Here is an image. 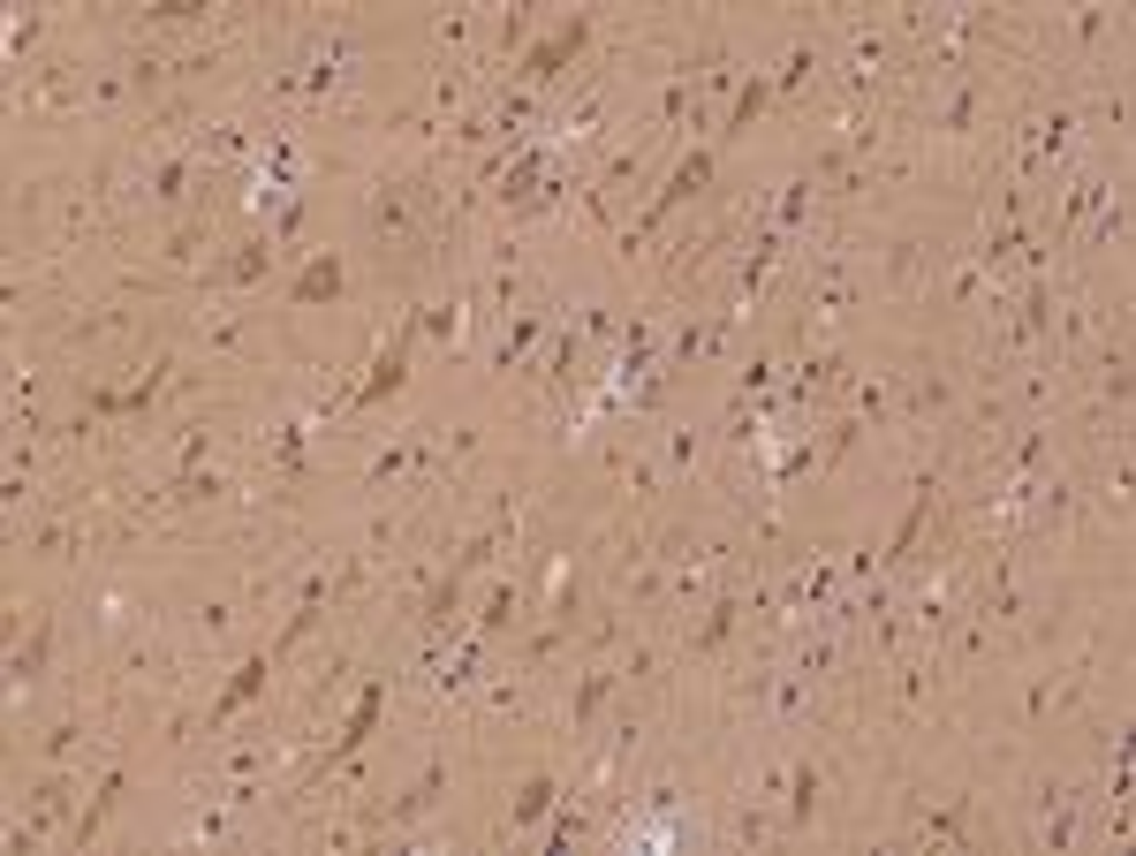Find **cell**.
<instances>
[{
  "mask_svg": "<svg viewBox=\"0 0 1136 856\" xmlns=\"http://www.w3.org/2000/svg\"><path fill=\"white\" fill-rule=\"evenodd\" d=\"M963 812H969V796H947V804L932 812L925 834H932V842H963Z\"/></svg>",
  "mask_w": 1136,
  "mask_h": 856,
  "instance_id": "18",
  "label": "cell"
},
{
  "mask_svg": "<svg viewBox=\"0 0 1136 856\" xmlns=\"http://www.w3.org/2000/svg\"><path fill=\"white\" fill-rule=\"evenodd\" d=\"M265 667H273V659H265V652H251V659H243V667H235V683L220 689V705H212V728H220V721H228V713H243V705H251L258 689H265Z\"/></svg>",
  "mask_w": 1136,
  "mask_h": 856,
  "instance_id": "8",
  "label": "cell"
},
{
  "mask_svg": "<svg viewBox=\"0 0 1136 856\" xmlns=\"http://www.w3.org/2000/svg\"><path fill=\"white\" fill-rule=\"evenodd\" d=\"M114 804H122V773H107V781H99V796H91V812L77 818V842H91V834L107 826V812H114Z\"/></svg>",
  "mask_w": 1136,
  "mask_h": 856,
  "instance_id": "11",
  "label": "cell"
},
{
  "mask_svg": "<svg viewBox=\"0 0 1136 856\" xmlns=\"http://www.w3.org/2000/svg\"><path fill=\"white\" fill-rule=\"evenodd\" d=\"M182 190H190V160H160L152 168V205H182Z\"/></svg>",
  "mask_w": 1136,
  "mask_h": 856,
  "instance_id": "13",
  "label": "cell"
},
{
  "mask_svg": "<svg viewBox=\"0 0 1136 856\" xmlns=\"http://www.w3.org/2000/svg\"><path fill=\"white\" fill-rule=\"evenodd\" d=\"M198 251H205V220H190V228H174V235H168V258H174V265H190Z\"/></svg>",
  "mask_w": 1136,
  "mask_h": 856,
  "instance_id": "20",
  "label": "cell"
},
{
  "mask_svg": "<svg viewBox=\"0 0 1136 856\" xmlns=\"http://www.w3.org/2000/svg\"><path fill=\"white\" fill-rule=\"evenodd\" d=\"M553 796H561V781H553V773H531V781L515 788V812L507 818H515V826H539V818L553 812Z\"/></svg>",
  "mask_w": 1136,
  "mask_h": 856,
  "instance_id": "9",
  "label": "cell"
},
{
  "mask_svg": "<svg viewBox=\"0 0 1136 856\" xmlns=\"http://www.w3.org/2000/svg\"><path fill=\"white\" fill-rule=\"evenodd\" d=\"M584 39H591V16H569L553 39H539L531 53H523V69H515V77H523V84H553V77H561V69L584 53Z\"/></svg>",
  "mask_w": 1136,
  "mask_h": 856,
  "instance_id": "1",
  "label": "cell"
},
{
  "mask_svg": "<svg viewBox=\"0 0 1136 856\" xmlns=\"http://www.w3.org/2000/svg\"><path fill=\"white\" fill-rule=\"evenodd\" d=\"M515 606H523V600H515V584H501V592H485V614H477V630H485V637H501V630H515Z\"/></svg>",
  "mask_w": 1136,
  "mask_h": 856,
  "instance_id": "14",
  "label": "cell"
},
{
  "mask_svg": "<svg viewBox=\"0 0 1136 856\" xmlns=\"http://www.w3.org/2000/svg\"><path fill=\"white\" fill-rule=\"evenodd\" d=\"M46 644H53V630L39 622V630H31V644H23V652L8 659V675H16V689H23V683H39V667H46Z\"/></svg>",
  "mask_w": 1136,
  "mask_h": 856,
  "instance_id": "12",
  "label": "cell"
},
{
  "mask_svg": "<svg viewBox=\"0 0 1136 856\" xmlns=\"http://www.w3.org/2000/svg\"><path fill=\"white\" fill-rule=\"evenodd\" d=\"M220 493H228V485H220V477H198V471H190V477H182V501H220Z\"/></svg>",
  "mask_w": 1136,
  "mask_h": 856,
  "instance_id": "23",
  "label": "cell"
},
{
  "mask_svg": "<svg viewBox=\"0 0 1136 856\" xmlns=\"http://www.w3.org/2000/svg\"><path fill=\"white\" fill-rule=\"evenodd\" d=\"M606 689H614V667H591L584 689H576V705H569V728H591V713L606 705Z\"/></svg>",
  "mask_w": 1136,
  "mask_h": 856,
  "instance_id": "10",
  "label": "cell"
},
{
  "mask_svg": "<svg viewBox=\"0 0 1136 856\" xmlns=\"http://www.w3.org/2000/svg\"><path fill=\"white\" fill-rule=\"evenodd\" d=\"M265 273H273V235H251V243H235V258L205 265L212 289H251V281H265Z\"/></svg>",
  "mask_w": 1136,
  "mask_h": 856,
  "instance_id": "4",
  "label": "cell"
},
{
  "mask_svg": "<svg viewBox=\"0 0 1136 856\" xmlns=\"http://www.w3.org/2000/svg\"><path fill=\"white\" fill-rule=\"evenodd\" d=\"M334 296H341V251H319L289 281V303H334Z\"/></svg>",
  "mask_w": 1136,
  "mask_h": 856,
  "instance_id": "5",
  "label": "cell"
},
{
  "mask_svg": "<svg viewBox=\"0 0 1136 856\" xmlns=\"http://www.w3.org/2000/svg\"><path fill=\"white\" fill-rule=\"evenodd\" d=\"M410 334H418V319H410V326L394 334V349H386V356L372 364V380H364V386H349V402H356V410H372V402H386L394 386L410 380Z\"/></svg>",
  "mask_w": 1136,
  "mask_h": 856,
  "instance_id": "3",
  "label": "cell"
},
{
  "mask_svg": "<svg viewBox=\"0 0 1136 856\" xmlns=\"http://www.w3.org/2000/svg\"><path fill=\"white\" fill-rule=\"evenodd\" d=\"M379 713H386V683H364V697H356V713H349V728H341L334 743H326V758L311 766V781H319V773H334L341 758H349V751H364V735L379 728Z\"/></svg>",
  "mask_w": 1136,
  "mask_h": 856,
  "instance_id": "2",
  "label": "cell"
},
{
  "mask_svg": "<svg viewBox=\"0 0 1136 856\" xmlns=\"http://www.w3.org/2000/svg\"><path fill=\"white\" fill-rule=\"evenodd\" d=\"M811 69H818V61H811V46H796V53H788V61L773 69V91H796L803 77H811Z\"/></svg>",
  "mask_w": 1136,
  "mask_h": 856,
  "instance_id": "21",
  "label": "cell"
},
{
  "mask_svg": "<svg viewBox=\"0 0 1136 856\" xmlns=\"http://www.w3.org/2000/svg\"><path fill=\"white\" fill-rule=\"evenodd\" d=\"M735 614H743V606H735V600H720L713 614H705V630L690 637V652H713V644H727V637H735Z\"/></svg>",
  "mask_w": 1136,
  "mask_h": 856,
  "instance_id": "16",
  "label": "cell"
},
{
  "mask_svg": "<svg viewBox=\"0 0 1136 856\" xmlns=\"http://www.w3.org/2000/svg\"><path fill=\"white\" fill-rule=\"evenodd\" d=\"M818 812V766H796V796H788V818Z\"/></svg>",
  "mask_w": 1136,
  "mask_h": 856,
  "instance_id": "19",
  "label": "cell"
},
{
  "mask_svg": "<svg viewBox=\"0 0 1136 856\" xmlns=\"http://www.w3.org/2000/svg\"><path fill=\"white\" fill-rule=\"evenodd\" d=\"M410 182H379L372 190V235H410Z\"/></svg>",
  "mask_w": 1136,
  "mask_h": 856,
  "instance_id": "7",
  "label": "cell"
},
{
  "mask_svg": "<svg viewBox=\"0 0 1136 856\" xmlns=\"http://www.w3.org/2000/svg\"><path fill=\"white\" fill-rule=\"evenodd\" d=\"M440 788H448V758H432V766H424L418 781H410V788H402V796L386 804V826H402V818L432 812V804H440Z\"/></svg>",
  "mask_w": 1136,
  "mask_h": 856,
  "instance_id": "6",
  "label": "cell"
},
{
  "mask_svg": "<svg viewBox=\"0 0 1136 856\" xmlns=\"http://www.w3.org/2000/svg\"><path fill=\"white\" fill-rule=\"evenodd\" d=\"M418 326H424V334H440V342H455V326H463V311H455V303H440V311H424Z\"/></svg>",
  "mask_w": 1136,
  "mask_h": 856,
  "instance_id": "22",
  "label": "cell"
},
{
  "mask_svg": "<svg viewBox=\"0 0 1136 856\" xmlns=\"http://www.w3.org/2000/svg\"><path fill=\"white\" fill-rule=\"evenodd\" d=\"M539 326H546V311H523V319H515V326H507V334H501V364H515L523 349L539 342Z\"/></svg>",
  "mask_w": 1136,
  "mask_h": 856,
  "instance_id": "17",
  "label": "cell"
},
{
  "mask_svg": "<svg viewBox=\"0 0 1136 856\" xmlns=\"http://www.w3.org/2000/svg\"><path fill=\"white\" fill-rule=\"evenodd\" d=\"M765 99H773V77H751V84L735 91V107H727V137H735V129H751V114L765 107Z\"/></svg>",
  "mask_w": 1136,
  "mask_h": 856,
  "instance_id": "15",
  "label": "cell"
}]
</instances>
